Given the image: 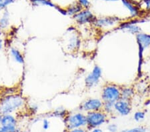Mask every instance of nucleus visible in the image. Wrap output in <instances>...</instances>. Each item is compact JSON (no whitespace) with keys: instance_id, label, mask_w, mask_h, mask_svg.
Masks as SVG:
<instances>
[{"instance_id":"1","label":"nucleus","mask_w":150,"mask_h":132,"mask_svg":"<svg viewBox=\"0 0 150 132\" xmlns=\"http://www.w3.org/2000/svg\"><path fill=\"white\" fill-rule=\"evenodd\" d=\"M27 104V101L20 93L3 96L0 99V114H13L22 109Z\"/></svg>"},{"instance_id":"2","label":"nucleus","mask_w":150,"mask_h":132,"mask_svg":"<svg viewBox=\"0 0 150 132\" xmlns=\"http://www.w3.org/2000/svg\"><path fill=\"white\" fill-rule=\"evenodd\" d=\"M64 123L67 130L76 128H86L87 119L86 114L80 111L69 113L66 117L63 119Z\"/></svg>"},{"instance_id":"3","label":"nucleus","mask_w":150,"mask_h":132,"mask_svg":"<svg viewBox=\"0 0 150 132\" xmlns=\"http://www.w3.org/2000/svg\"><path fill=\"white\" fill-rule=\"evenodd\" d=\"M109 117L110 116L103 110L86 113V129L89 131L93 128H101L104 124L108 123Z\"/></svg>"},{"instance_id":"4","label":"nucleus","mask_w":150,"mask_h":132,"mask_svg":"<svg viewBox=\"0 0 150 132\" xmlns=\"http://www.w3.org/2000/svg\"><path fill=\"white\" fill-rule=\"evenodd\" d=\"M101 99L103 102L115 103L121 99V86L113 83H107L103 86Z\"/></svg>"},{"instance_id":"5","label":"nucleus","mask_w":150,"mask_h":132,"mask_svg":"<svg viewBox=\"0 0 150 132\" xmlns=\"http://www.w3.org/2000/svg\"><path fill=\"white\" fill-rule=\"evenodd\" d=\"M122 20L116 16H103L97 18L93 25L97 29L101 30H112L113 28H118Z\"/></svg>"},{"instance_id":"6","label":"nucleus","mask_w":150,"mask_h":132,"mask_svg":"<svg viewBox=\"0 0 150 132\" xmlns=\"http://www.w3.org/2000/svg\"><path fill=\"white\" fill-rule=\"evenodd\" d=\"M137 46L139 49V64H138V73L142 71V67L144 60V50L150 47V34L141 32L135 35Z\"/></svg>"},{"instance_id":"7","label":"nucleus","mask_w":150,"mask_h":132,"mask_svg":"<svg viewBox=\"0 0 150 132\" xmlns=\"http://www.w3.org/2000/svg\"><path fill=\"white\" fill-rule=\"evenodd\" d=\"M102 69L98 65H96L84 80L85 86L87 89H91L98 85L102 78Z\"/></svg>"},{"instance_id":"8","label":"nucleus","mask_w":150,"mask_h":132,"mask_svg":"<svg viewBox=\"0 0 150 132\" xmlns=\"http://www.w3.org/2000/svg\"><path fill=\"white\" fill-rule=\"evenodd\" d=\"M97 17L89 9H83L82 10L73 17L76 25L84 26L86 25H92L96 21Z\"/></svg>"},{"instance_id":"9","label":"nucleus","mask_w":150,"mask_h":132,"mask_svg":"<svg viewBox=\"0 0 150 132\" xmlns=\"http://www.w3.org/2000/svg\"><path fill=\"white\" fill-rule=\"evenodd\" d=\"M103 102L101 98L90 97L84 101L79 107V111L88 113L102 110Z\"/></svg>"},{"instance_id":"10","label":"nucleus","mask_w":150,"mask_h":132,"mask_svg":"<svg viewBox=\"0 0 150 132\" xmlns=\"http://www.w3.org/2000/svg\"><path fill=\"white\" fill-rule=\"evenodd\" d=\"M144 21H145V20H143L142 18L132 19L129 21H122L118 28L132 35H137L138 33L142 32V28L138 25V23L144 22Z\"/></svg>"},{"instance_id":"11","label":"nucleus","mask_w":150,"mask_h":132,"mask_svg":"<svg viewBox=\"0 0 150 132\" xmlns=\"http://www.w3.org/2000/svg\"><path fill=\"white\" fill-rule=\"evenodd\" d=\"M115 114L120 116H127L132 112L131 101L120 99L114 104Z\"/></svg>"},{"instance_id":"12","label":"nucleus","mask_w":150,"mask_h":132,"mask_svg":"<svg viewBox=\"0 0 150 132\" xmlns=\"http://www.w3.org/2000/svg\"><path fill=\"white\" fill-rule=\"evenodd\" d=\"M81 40L80 35L75 31H71L67 41V49L71 52H76L80 49Z\"/></svg>"},{"instance_id":"13","label":"nucleus","mask_w":150,"mask_h":132,"mask_svg":"<svg viewBox=\"0 0 150 132\" xmlns=\"http://www.w3.org/2000/svg\"><path fill=\"white\" fill-rule=\"evenodd\" d=\"M121 1L123 6L129 11L132 19L141 18L142 11L139 7V2L134 0H121Z\"/></svg>"},{"instance_id":"14","label":"nucleus","mask_w":150,"mask_h":132,"mask_svg":"<svg viewBox=\"0 0 150 132\" xmlns=\"http://www.w3.org/2000/svg\"><path fill=\"white\" fill-rule=\"evenodd\" d=\"M135 94V90L132 86H121V99L132 101Z\"/></svg>"},{"instance_id":"15","label":"nucleus","mask_w":150,"mask_h":132,"mask_svg":"<svg viewBox=\"0 0 150 132\" xmlns=\"http://www.w3.org/2000/svg\"><path fill=\"white\" fill-rule=\"evenodd\" d=\"M0 126L18 127V119L13 114L3 115Z\"/></svg>"},{"instance_id":"16","label":"nucleus","mask_w":150,"mask_h":132,"mask_svg":"<svg viewBox=\"0 0 150 132\" xmlns=\"http://www.w3.org/2000/svg\"><path fill=\"white\" fill-rule=\"evenodd\" d=\"M10 55L12 58L14 60V61L17 64L23 65L25 63V58H24L23 54L19 50L18 48L12 47L9 49Z\"/></svg>"},{"instance_id":"17","label":"nucleus","mask_w":150,"mask_h":132,"mask_svg":"<svg viewBox=\"0 0 150 132\" xmlns=\"http://www.w3.org/2000/svg\"><path fill=\"white\" fill-rule=\"evenodd\" d=\"M83 8H82L81 5H79L77 1L70 4L66 8L67 11V16L74 17L77 13H79Z\"/></svg>"},{"instance_id":"18","label":"nucleus","mask_w":150,"mask_h":132,"mask_svg":"<svg viewBox=\"0 0 150 132\" xmlns=\"http://www.w3.org/2000/svg\"><path fill=\"white\" fill-rule=\"evenodd\" d=\"M30 3L33 6L38 7V6H47L50 8H54L57 9L58 6L55 5L54 2L51 0H30Z\"/></svg>"},{"instance_id":"19","label":"nucleus","mask_w":150,"mask_h":132,"mask_svg":"<svg viewBox=\"0 0 150 132\" xmlns=\"http://www.w3.org/2000/svg\"><path fill=\"white\" fill-rule=\"evenodd\" d=\"M10 25V18H9V13L8 11L5 10L0 17V30H4L8 29Z\"/></svg>"},{"instance_id":"20","label":"nucleus","mask_w":150,"mask_h":132,"mask_svg":"<svg viewBox=\"0 0 150 132\" xmlns=\"http://www.w3.org/2000/svg\"><path fill=\"white\" fill-rule=\"evenodd\" d=\"M102 110L110 117L115 115V114L114 109V103L103 102Z\"/></svg>"},{"instance_id":"21","label":"nucleus","mask_w":150,"mask_h":132,"mask_svg":"<svg viewBox=\"0 0 150 132\" xmlns=\"http://www.w3.org/2000/svg\"><path fill=\"white\" fill-rule=\"evenodd\" d=\"M68 114H69L68 112H67L64 107H59L56 108L55 110H54V112L52 113V116H54V117H59V118H61V119H64V117H66V116Z\"/></svg>"},{"instance_id":"22","label":"nucleus","mask_w":150,"mask_h":132,"mask_svg":"<svg viewBox=\"0 0 150 132\" xmlns=\"http://www.w3.org/2000/svg\"><path fill=\"white\" fill-rule=\"evenodd\" d=\"M146 117V112L143 110H138L136 111L133 116L135 122L137 123H141V122L144 121Z\"/></svg>"},{"instance_id":"23","label":"nucleus","mask_w":150,"mask_h":132,"mask_svg":"<svg viewBox=\"0 0 150 132\" xmlns=\"http://www.w3.org/2000/svg\"><path fill=\"white\" fill-rule=\"evenodd\" d=\"M138 5L142 11L150 13V0H141L139 1Z\"/></svg>"},{"instance_id":"24","label":"nucleus","mask_w":150,"mask_h":132,"mask_svg":"<svg viewBox=\"0 0 150 132\" xmlns=\"http://www.w3.org/2000/svg\"><path fill=\"white\" fill-rule=\"evenodd\" d=\"M147 128L145 126H135L134 128H127V129H123L122 130L119 131V132H146Z\"/></svg>"},{"instance_id":"25","label":"nucleus","mask_w":150,"mask_h":132,"mask_svg":"<svg viewBox=\"0 0 150 132\" xmlns=\"http://www.w3.org/2000/svg\"><path fill=\"white\" fill-rule=\"evenodd\" d=\"M20 130L19 127L0 126V132H19Z\"/></svg>"},{"instance_id":"26","label":"nucleus","mask_w":150,"mask_h":132,"mask_svg":"<svg viewBox=\"0 0 150 132\" xmlns=\"http://www.w3.org/2000/svg\"><path fill=\"white\" fill-rule=\"evenodd\" d=\"M16 0H0V11L5 10L8 7L13 4Z\"/></svg>"},{"instance_id":"27","label":"nucleus","mask_w":150,"mask_h":132,"mask_svg":"<svg viewBox=\"0 0 150 132\" xmlns=\"http://www.w3.org/2000/svg\"><path fill=\"white\" fill-rule=\"evenodd\" d=\"M106 129L108 132H119V127L115 123L108 124Z\"/></svg>"},{"instance_id":"28","label":"nucleus","mask_w":150,"mask_h":132,"mask_svg":"<svg viewBox=\"0 0 150 132\" xmlns=\"http://www.w3.org/2000/svg\"><path fill=\"white\" fill-rule=\"evenodd\" d=\"M77 3L81 5L83 9H89L91 6V2L89 0H77Z\"/></svg>"},{"instance_id":"29","label":"nucleus","mask_w":150,"mask_h":132,"mask_svg":"<svg viewBox=\"0 0 150 132\" xmlns=\"http://www.w3.org/2000/svg\"><path fill=\"white\" fill-rule=\"evenodd\" d=\"M18 88H16L14 87L12 88H8L6 89V91H5V93L4 95H12V94H15V93H18Z\"/></svg>"},{"instance_id":"30","label":"nucleus","mask_w":150,"mask_h":132,"mask_svg":"<svg viewBox=\"0 0 150 132\" xmlns=\"http://www.w3.org/2000/svg\"><path fill=\"white\" fill-rule=\"evenodd\" d=\"M50 128V121L47 118H43L42 119V129L44 131H47Z\"/></svg>"},{"instance_id":"31","label":"nucleus","mask_w":150,"mask_h":132,"mask_svg":"<svg viewBox=\"0 0 150 132\" xmlns=\"http://www.w3.org/2000/svg\"><path fill=\"white\" fill-rule=\"evenodd\" d=\"M29 110H30L31 114H35L38 110V106L35 104H32L31 106L29 107Z\"/></svg>"},{"instance_id":"32","label":"nucleus","mask_w":150,"mask_h":132,"mask_svg":"<svg viewBox=\"0 0 150 132\" xmlns=\"http://www.w3.org/2000/svg\"><path fill=\"white\" fill-rule=\"evenodd\" d=\"M67 132H89L86 128H76L71 129V130H67Z\"/></svg>"},{"instance_id":"33","label":"nucleus","mask_w":150,"mask_h":132,"mask_svg":"<svg viewBox=\"0 0 150 132\" xmlns=\"http://www.w3.org/2000/svg\"><path fill=\"white\" fill-rule=\"evenodd\" d=\"M89 132H104V131L103 130V129H101V128H96L92 129Z\"/></svg>"},{"instance_id":"34","label":"nucleus","mask_w":150,"mask_h":132,"mask_svg":"<svg viewBox=\"0 0 150 132\" xmlns=\"http://www.w3.org/2000/svg\"><path fill=\"white\" fill-rule=\"evenodd\" d=\"M4 46V42H3V40L0 39V50L2 49V47Z\"/></svg>"},{"instance_id":"35","label":"nucleus","mask_w":150,"mask_h":132,"mask_svg":"<svg viewBox=\"0 0 150 132\" xmlns=\"http://www.w3.org/2000/svg\"><path fill=\"white\" fill-rule=\"evenodd\" d=\"M101 1H110V2H112V1H119V0H101Z\"/></svg>"},{"instance_id":"36","label":"nucleus","mask_w":150,"mask_h":132,"mask_svg":"<svg viewBox=\"0 0 150 132\" xmlns=\"http://www.w3.org/2000/svg\"><path fill=\"white\" fill-rule=\"evenodd\" d=\"M19 132H31L30 130H28V129H21Z\"/></svg>"},{"instance_id":"37","label":"nucleus","mask_w":150,"mask_h":132,"mask_svg":"<svg viewBox=\"0 0 150 132\" xmlns=\"http://www.w3.org/2000/svg\"><path fill=\"white\" fill-rule=\"evenodd\" d=\"M1 117H2V115L0 114V125H1Z\"/></svg>"}]
</instances>
